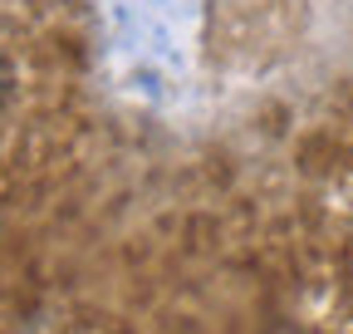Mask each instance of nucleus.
Returning a JSON list of instances; mask_svg holds the SVG:
<instances>
[{"instance_id": "1", "label": "nucleus", "mask_w": 353, "mask_h": 334, "mask_svg": "<svg viewBox=\"0 0 353 334\" xmlns=\"http://www.w3.org/2000/svg\"><path fill=\"white\" fill-rule=\"evenodd\" d=\"M10 89H15V69H10V59H0V104L10 99Z\"/></svg>"}]
</instances>
